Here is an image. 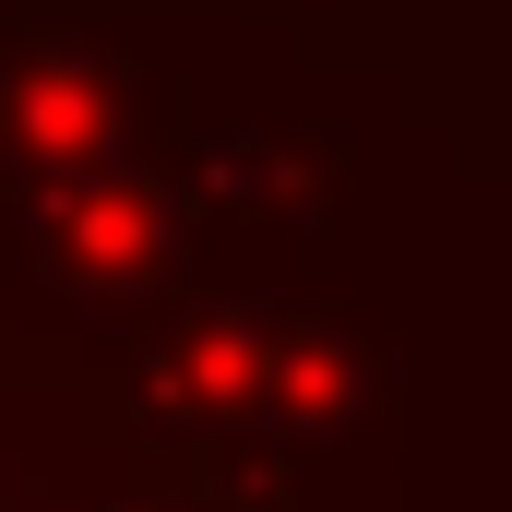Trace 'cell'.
<instances>
[{"label": "cell", "instance_id": "6da1fadb", "mask_svg": "<svg viewBox=\"0 0 512 512\" xmlns=\"http://www.w3.org/2000/svg\"><path fill=\"white\" fill-rule=\"evenodd\" d=\"M120 155V72L108 48H84L72 24H24L0 48V167L72 179Z\"/></svg>", "mask_w": 512, "mask_h": 512}]
</instances>
